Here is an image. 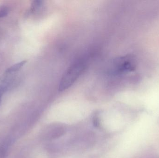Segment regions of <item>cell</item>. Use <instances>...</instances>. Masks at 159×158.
I'll return each mask as SVG.
<instances>
[{"instance_id": "5b68a950", "label": "cell", "mask_w": 159, "mask_h": 158, "mask_svg": "<svg viewBox=\"0 0 159 158\" xmlns=\"http://www.w3.org/2000/svg\"><path fill=\"white\" fill-rule=\"evenodd\" d=\"M8 13V9L6 6H3L0 8V18L6 16Z\"/></svg>"}, {"instance_id": "8992f818", "label": "cell", "mask_w": 159, "mask_h": 158, "mask_svg": "<svg viewBox=\"0 0 159 158\" xmlns=\"http://www.w3.org/2000/svg\"><path fill=\"white\" fill-rule=\"evenodd\" d=\"M1 96H2V95H0V103H1Z\"/></svg>"}, {"instance_id": "6da1fadb", "label": "cell", "mask_w": 159, "mask_h": 158, "mask_svg": "<svg viewBox=\"0 0 159 158\" xmlns=\"http://www.w3.org/2000/svg\"><path fill=\"white\" fill-rule=\"evenodd\" d=\"M86 67V62L83 60L77 61L71 65L61 79L59 90L63 92L73 85L82 74Z\"/></svg>"}, {"instance_id": "7a4b0ae2", "label": "cell", "mask_w": 159, "mask_h": 158, "mask_svg": "<svg viewBox=\"0 0 159 158\" xmlns=\"http://www.w3.org/2000/svg\"><path fill=\"white\" fill-rule=\"evenodd\" d=\"M136 61L132 56L126 55L116 58L111 66V73L122 74L132 72L136 68Z\"/></svg>"}, {"instance_id": "3957f363", "label": "cell", "mask_w": 159, "mask_h": 158, "mask_svg": "<svg viewBox=\"0 0 159 158\" xmlns=\"http://www.w3.org/2000/svg\"><path fill=\"white\" fill-rule=\"evenodd\" d=\"M45 132V136L48 140L58 138L65 132V129L62 125L53 124L48 125Z\"/></svg>"}, {"instance_id": "277c9868", "label": "cell", "mask_w": 159, "mask_h": 158, "mask_svg": "<svg viewBox=\"0 0 159 158\" xmlns=\"http://www.w3.org/2000/svg\"><path fill=\"white\" fill-rule=\"evenodd\" d=\"M26 62V61H23L19 62V63H17V64L11 66L9 68L7 69L6 72L10 73H13L16 72L24 66Z\"/></svg>"}]
</instances>
